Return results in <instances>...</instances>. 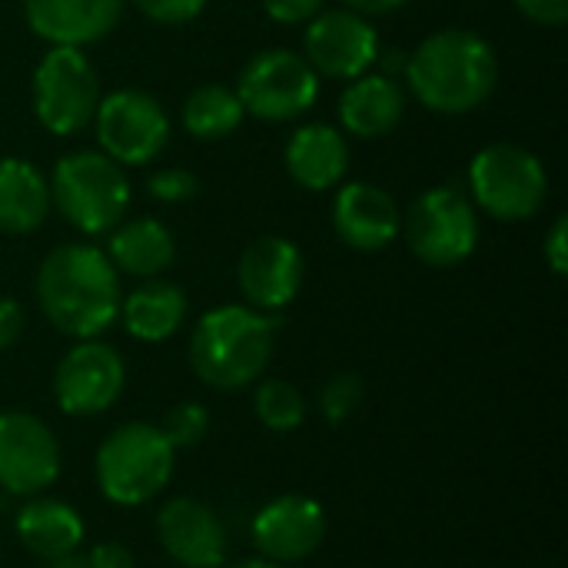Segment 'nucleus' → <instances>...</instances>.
<instances>
[{
    "mask_svg": "<svg viewBox=\"0 0 568 568\" xmlns=\"http://www.w3.org/2000/svg\"><path fill=\"white\" fill-rule=\"evenodd\" d=\"M120 300L116 266L90 243H63L37 270L40 313L70 339H100L116 323Z\"/></svg>",
    "mask_w": 568,
    "mask_h": 568,
    "instance_id": "1",
    "label": "nucleus"
},
{
    "mask_svg": "<svg viewBox=\"0 0 568 568\" xmlns=\"http://www.w3.org/2000/svg\"><path fill=\"white\" fill-rule=\"evenodd\" d=\"M403 73L423 106L459 116L493 97L499 80V60L486 37L449 27L429 33L409 53Z\"/></svg>",
    "mask_w": 568,
    "mask_h": 568,
    "instance_id": "2",
    "label": "nucleus"
},
{
    "mask_svg": "<svg viewBox=\"0 0 568 568\" xmlns=\"http://www.w3.org/2000/svg\"><path fill=\"white\" fill-rule=\"evenodd\" d=\"M276 346V320L253 306H216L200 316L190 336V366L200 383L220 393H240L256 383Z\"/></svg>",
    "mask_w": 568,
    "mask_h": 568,
    "instance_id": "3",
    "label": "nucleus"
},
{
    "mask_svg": "<svg viewBox=\"0 0 568 568\" xmlns=\"http://www.w3.org/2000/svg\"><path fill=\"white\" fill-rule=\"evenodd\" d=\"M176 466V449L153 423H123L97 449L93 473L106 503L133 509L156 499Z\"/></svg>",
    "mask_w": 568,
    "mask_h": 568,
    "instance_id": "4",
    "label": "nucleus"
},
{
    "mask_svg": "<svg viewBox=\"0 0 568 568\" xmlns=\"http://www.w3.org/2000/svg\"><path fill=\"white\" fill-rule=\"evenodd\" d=\"M50 203L83 236H106L130 206L126 170L103 150L67 153L53 166Z\"/></svg>",
    "mask_w": 568,
    "mask_h": 568,
    "instance_id": "5",
    "label": "nucleus"
},
{
    "mask_svg": "<svg viewBox=\"0 0 568 568\" xmlns=\"http://www.w3.org/2000/svg\"><path fill=\"white\" fill-rule=\"evenodd\" d=\"M469 186L483 213L503 223H523L542 210L549 173L532 150L516 143H493L473 156Z\"/></svg>",
    "mask_w": 568,
    "mask_h": 568,
    "instance_id": "6",
    "label": "nucleus"
},
{
    "mask_svg": "<svg viewBox=\"0 0 568 568\" xmlns=\"http://www.w3.org/2000/svg\"><path fill=\"white\" fill-rule=\"evenodd\" d=\"M100 80L80 47H50L33 70V113L53 136H73L93 123Z\"/></svg>",
    "mask_w": 568,
    "mask_h": 568,
    "instance_id": "7",
    "label": "nucleus"
},
{
    "mask_svg": "<svg viewBox=\"0 0 568 568\" xmlns=\"http://www.w3.org/2000/svg\"><path fill=\"white\" fill-rule=\"evenodd\" d=\"M406 240L416 260H423L426 266H459L476 253L479 213L463 190L436 186L413 203L406 220Z\"/></svg>",
    "mask_w": 568,
    "mask_h": 568,
    "instance_id": "8",
    "label": "nucleus"
},
{
    "mask_svg": "<svg viewBox=\"0 0 568 568\" xmlns=\"http://www.w3.org/2000/svg\"><path fill=\"white\" fill-rule=\"evenodd\" d=\"M236 97L246 113L270 123H286L313 110V103L320 100V77L303 53L276 47L256 53L243 67Z\"/></svg>",
    "mask_w": 568,
    "mask_h": 568,
    "instance_id": "9",
    "label": "nucleus"
},
{
    "mask_svg": "<svg viewBox=\"0 0 568 568\" xmlns=\"http://www.w3.org/2000/svg\"><path fill=\"white\" fill-rule=\"evenodd\" d=\"M93 126L103 153L120 166L153 163L170 143V116L160 100L143 90H116L100 97Z\"/></svg>",
    "mask_w": 568,
    "mask_h": 568,
    "instance_id": "10",
    "label": "nucleus"
},
{
    "mask_svg": "<svg viewBox=\"0 0 568 568\" xmlns=\"http://www.w3.org/2000/svg\"><path fill=\"white\" fill-rule=\"evenodd\" d=\"M123 356L103 339H77L53 373V399L67 416L77 419L106 413L123 396Z\"/></svg>",
    "mask_w": 568,
    "mask_h": 568,
    "instance_id": "11",
    "label": "nucleus"
},
{
    "mask_svg": "<svg viewBox=\"0 0 568 568\" xmlns=\"http://www.w3.org/2000/svg\"><path fill=\"white\" fill-rule=\"evenodd\" d=\"M60 476V443L33 413H0V489L7 496H40Z\"/></svg>",
    "mask_w": 568,
    "mask_h": 568,
    "instance_id": "12",
    "label": "nucleus"
},
{
    "mask_svg": "<svg viewBox=\"0 0 568 568\" xmlns=\"http://www.w3.org/2000/svg\"><path fill=\"white\" fill-rule=\"evenodd\" d=\"M379 33L376 27L346 7L320 10L303 33V57L316 70V77L329 80H356L369 73L379 57Z\"/></svg>",
    "mask_w": 568,
    "mask_h": 568,
    "instance_id": "13",
    "label": "nucleus"
},
{
    "mask_svg": "<svg viewBox=\"0 0 568 568\" xmlns=\"http://www.w3.org/2000/svg\"><path fill=\"white\" fill-rule=\"evenodd\" d=\"M250 539L260 559L293 566L320 552L326 539V513L313 496L286 493L270 499L250 526Z\"/></svg>",
    "mask_w": 568,
    "mask_h": 568,
    "instance_id": "14",
    "label": "nucleus"
},
{
    "mask_svg": "<svg viewBox=\"0 0 568 568\" xmlns=\"http://www.w3.org/2000/svg\"><path fill=\"white\" fill-rule=\"evenodd\" d=\"M303 253L286 236H260L250 243L236 266V283L246 300V306L260 313H280L286 310L300 286H303Z\"/></svg>",
    "mask_w": 568,
    "mask_h": 568,
    "instance_id": "15",
    "label": "nucleus"
},
{
    "mask_svg": "<svg viewBox=\"0 0 568 568\" xmlns=\"http://www.w3.org/2000/svg\"><path fill=\"white\" fill-rule=\"evenodd\" d=\"M156 539L163 552L183 568H223L230 536L216 509L200 499H170L156 516Z\"/></svg>",
    "mask_w": 568,
    "mask_h": 568,
    "instance_id": "16",
    "label": "nucleus"
},
{
    "mask_svg": "<svg viewBox=\"0 0 568 568\" xmlns=\"http://www.w3.org/2000/svg\"><path fill=\"white\" fill-rule=\"evenodd\" d=\"M333 230L346 246L359 253H376L399 240L403 213L383 186L353 180L343 183L333 200Z\"/></svg>",
    "mask_w": 568,
    "mask_h": 568,
    "instance_id": "17",
    "label": "nucleus"
},
{
    "mask_svg": "<svg viewBox=\"0 0 568 568\" xmlns=\"http://www.w3.org/2000/svg\"><path fill=\"white\" fill-rule=\"evenodd\" d=\"M126 0H23L27 27L50 47H87L103 40Z\"/></svg>",
    "mask_w": 568,
    "mask_h": 568,
    "instance_id": "18",
    "label": "nucleus"
},
{
    "mask_svg": "<svg viewBox=\"0 0 568 568\" xmlns=\"http://www.w3.org/2000/svg\"><path fill=\"white\" fill-rule=\"evenodd\" d=\"M349 170V143L329 123H303L286 143V173L310 193H326Z\"/></svg>",
    "mask_w": 568,
    "mask_h": 568,
    "instance_id": "19",
    "label": "nucleus"
},
{
    "mask_svg": "<svg viewBox=\"0 0 568 568\" xmlns=\"http://www.w3.org/2000/svg\"><path fill=\"white\" fill-rule=\"evenodd\" d=\"M406 113V90L396 77L386 73H363L349 80L339 97V123L346 133L359 140L386 136L399 126Z\"/></svg>",
    "mask_w": 568,
    "mask_h": 568,
    "instance_id": "20",
    "label": "nucleus"
},
{
    "mask_svg": "<svg viewBox=\"0 0 568 568\" xmlns=\"http://www.w3.org/2000/svg\"><path fill=\"white\" fill-rule=\"evenodd\" d=\"M13 532L30 556L50 562V559L77 552L83 546L87 526H83L80 513L73 506H67L63 499L30 496L27 506L13 519Z\"/></svg>",
    "mask_w": 568,
    "mask_h": 568,
    "instance_id": "21",
    "label": "nucleus"
},
{
    "mask_svg": "<svg viewBox=\"0 0 568 568\" xmlns=\"http://www.w3.org/2000/svg\"><path fill=\"white\" fill-rule=\"evenodd\" d=\"M106 236L110 240H106L103 253L116 266V273H130V276H140V280H156L176 260V243H173L170 226H163L153 216L116 223Z\"/></svg>",
    "mask_w": 568,
    "mask_h": 568,
    "instance_id": "22",
    "label": "nucleus"
},
{
    "mask_svg": "<svg viewBox=\"0 0 568 568\" xmlns=\"http://www.w3.org/2000/svg\"><path fill=\"white\" fill-rule=\"evenodd\" d=\"M190 313L186 293L166 280H143L130 296L120 300V323L140 343L170 339Z\"/></svg>",
    "mask_w": 568,
    "mask_h": 568,
    "instance_id": "23",
    "label": "nucleus"
},
{
    "mask_svg": "<svg viewBox=\"0 0 568 568\" xmlns=\"http://www.w3.org/2000/svg\"><path fill=\"white\" fill-rule=\"evenodd\" d=\"M50 206H53L50 183L43 180V173L20 156H3L0 160V233L27 236L40 230Z\"/></svg>",
    "mask_w": 568,
    "mask_h": 568,
    "instance_id": "24",
    "label": "nucleus"
},
{
    "mask_svg": "<svg viewBox=\"0 0 568 568\" xmlns=\"http://www.w3.org/2000/svg\"><path fill=\"white\" fill-rule=\"evenodd\" d=\"M246 110L236 90L223 83H203L183 100V126L196 140H223L240 130Z\"/></svg>",
    "mask_w": 568,
    "mask_h": 568,
    "instance_id": "25",
    "label": "nucleus"
},
{
    "mask_svg": "<svg viewBox=\"0 0 568 568\" xmlns=\"http://www.w3.org/2000/svg\"><path fill=\"white\" fill-rule=\"evenodd\" d=\"M256 419L273 433H293L306 423V399L290 379H263L253 396Z\"/></svg>",
    "mask_w": 568,
    "mask_h": 568,
    "instance_id": "26",
    "label": "nucleus"
},
{
    "mask_svg": "<svg viewBox=\"0 0 568 568\" xmlns=\"http://www.w3.org/2000/svg\"><path fill=\"white\" fill-rule=\"evenodd\" d=\"M163 436H166V443L180 453V449H193V446H200L203 439H206V433H210V413H206V406H200V403H176V406H170L166 413H163V419H160V426H156Z\"/></svg>",
    "mask_w": 568,
    "mask_h": 568,
    "instance_id": "27",
    "label": "nucleus"
},
{
    "mask_svg": "<svg viewBox=\"0 0 568 568\" xmlns=\"http://www.w3.org/2000/svg\"><path fill=\"white\" fill-rule=\"evenodd\" d=\"M366 386L356 373H339L320 389V413L329 426H343L363 406Z\"/></svg>",
    "mask_w": 568,
    "mask_h": 568,
    "instance_id": "28",
    "label": "nucleus"
},
{
    "mask_svg": "<svg viewBox=\"0 0 568 568\" xmlns=\"http://www.w3.org/2000/svg\"><path fill=\"white\" fill-rule=\"evenodd\" d=\"M196 190H200V180L180 166H166L146 180V193L160 203H186L196 196Z\"/></svg>",
    "mask_w": 568,
    "mask_h": 568,
    "instance_id": "29",
    "label": "nucleus"
},
{
    "mask_svg": "<svg viewBox=\"0 0 568 568\" xmlns=\"http://www.w3.org/2000/svg\"><path fill=\"white\" fill-rule=\"evenodd\" d=\"M146 20L163 23V27H180L190 23L203 13L206 0H130Z\"/></svg>",
    "mask_w": 568,
    "mask_h": 568,
    "instance_id": "30",
    "label": "nucleus"
},
{
    "mask_svg": "<svg viewBox=\"0 0 568 568\" xmlns=\"http://www.w3.org/2000/svg\"><path fill=\"white\" fill-rule=\"evenodd\" d=\"M323 3L326 0H263V10L270 20L296 27V23H310L323 10Z\"/></svg>",
    "mask_w": 568,
    "mask_h": 568,
    "instance_id": "31",
    "label": "nucleus"
},
{
    "mask_svg": "<svg viewBox=\"0 0 568 568\" xmlns=\"http://www.w3.org/2000/svg\"><path fill=\"white\" fill-rule=\"evenodd\" d=\"M542 256L549 263V270L556 276H566L568 273V220L559 216L552 223V230L546 233V246H542Z\"/></svg>",
    "mask_w": 568,
    "mask_h": 568,
    "instance_id": "32",
    "label": "nucleus"
},
{
    "mask_svg": "<svg viewBox=\"0 0 568 568\" xmlns=\"http://www.w3.org/2000/svg\"><path fill=\"white\" fill-rule=\"evenodd\" d=\"M516 7L539 27H562L568 20V0H516Z\"/></svg>",
    "mask_w": 568,
    "mask_h": 568,
    "instance_id": "33",
    "label": "nucleus"
},
{
    "mask_svg": "<svg viewBox=\"0 0 568 568\" xmlns=\"http://www.w3.org/2000/svg\"><path fill=\"white\" fill-rule=\"evenodd\" d=\"M23 326H27L23 306L17 300H0V353L17 346V339L23 336Z\"/></svg>",
    "mask_w": 568,
    "mask_h": 568,
    "instance_id": "34",
    "label": "nucleus"
},
{
    "mask_svg": "<svg viewBox=\"0 0 568 568\" xmlns=\"http://www.w3.org/2000/svg\"><path fill=\"white\" fill-rule=\"evenodd\" d=\"M87 556H90L93 568H136L133 552L123 542H103V546L90 549Z\"/></svg>",
    "mask_w": 568,
    "mask_h": 568,
    "instance_id": "35",
    "label": "nucleus"
},
{
    "mask_svg": "<svg viewBox=\"0 0 568 568\" xmlns=\"http://www.w3.org/2000/svg\"><path fill=\"white\" fill-rule=\"evenodd\" d=\"M403 3H409V0H343L346 10H356V13H363V17L393 13V10H399Z\"/></svg>",
    "mask_w": 568,
    "mask_h": 568,
    "instance_id": "36",
    "label": "nucleus"
},
{
    "mask_svg": "<svg viewBox=\"0 0 568 568\" xmlns=\"http://www.w3.org/2000/svg\"><path fill=\"white\" fill-rule=\"evenodd\" d=\"M43 568H93V562H90V556H83V552L77 549V552H70V556L50 559Z\"/></svg>",
    "mask_w": 568,
    "mask_h": 568,
    "instance_id": "37",
    "label": "nucleus"
},
{
    "mask_svg": "<svg viewBox=\"0 0 568 568\" xmlns=\"http://www.w3.org/2000/svg\"><path fill=\"white\" fill-rule=\"evenodd\" d=\"M226 568H286V566H276V562H270V559H243V562H236V566H226Z\"/></svg>",
    "mask_w": 568,
    "mask_h": 568,
    "instance_id": "38",
    "label": "nucleus"
}]
</instances>
